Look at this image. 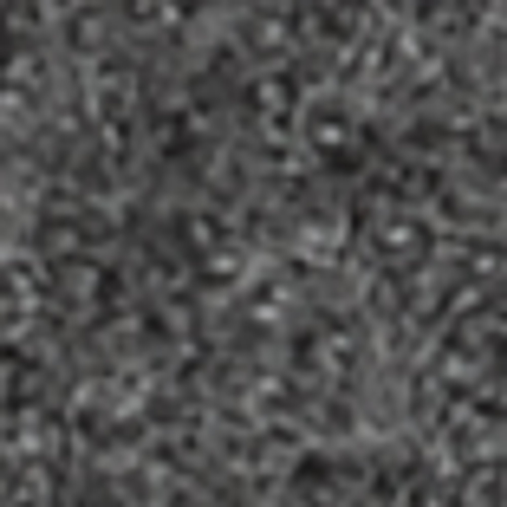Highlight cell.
Returning a JSON list of instances; mask_svg holds the SVG:
<instances>
[{
  "mask_svg": "<svg viewBox=\"0 0 507 507\" xmlns=\"http://www.w3.org/2000/svg\"><path fill=\"white\" fill-rule=\"evenodd\" d=\"M121 482L125 491L134 500L143 502L150 498L151 482L143 469L134 467L126 470L121 476Z\"/></svg>",
  "mask_w": 507,
  "mask_h": 507,
  "instance_id": "6",
  "label": "cell"
},
{
  "mask_svg": "<svg viewBox=\"0 0 507 507\" xmlns=\"http://www.w3.org/2000/svg\"><path fill=\"white\" fill-rule=\"evenodd\" d=\"M483 43V56L478 76L487 86H504L507 75V30L505 23L496 20L486 23Z\"/></svg>",
  "mask_w": 507,
  "mask_h": 507,
  "instance_id": "3",
  "label": "cell"
},
{
  "mask_svg": "<svg viewBox=\"0 0 507 507\" xmlns=\"http://www.w3.org/2000/svg\"><path fill=\"white\" fill-rule=\"evenodd\" d=\"M476 351H479V349H478V350H476ZM478 353H479V352H478ZM479 354H480L479 353ZM476 357H477V356H476Z\"/></svg>",
  "mask_w": 507,
  "mask_h": 507,
  "instance_id": "8",
  "label": "cell"
},
{
  "mask_svg": "<svg viewBox=\"0 0 507 507\" xmlns=\"http://www.w3.org/2000/svg\"><path fill=\"white\" fill-rule=\"evenodd\" d=\"M143 413L151 422L166 426L178 421L182 414L180 404L172 397L156 395L150 397L145 403Z\"/></svg>",
  "mask_w": 507,
  "mask_h": 507,
  "instance_id": "5",
  "label": "cell"
},
{
  "mask_svg": "<svg viewBox=\"0 0 507 507\" xmlns=\"http://www.w3.org/2000/svg\"><path fill=\"white\" fill-rule=\"evenodd\" d=\"M276 289L269 283L259 281L244 291L228 294L220 303L213 319L212 330L217 336L224 334L237 319L269 309L277 297Z\"/></svg>",
  "mask_w": 507,
  "mask_h": 507,
  "instance_id": "1",
  "label": "cell"
},
{
  "mask_svg": "<svg viewBox=\"0 0 507 507\" xmlns=\"http://www.w3.org/2000/svg\"><path fill=\"white\" fill-rule=\"evenodd\" d=\"M146 432L143 422L132 416L120 420L114 429L117 439L123 445L131 446L138 443L144 436Z\"/></svg>",
  "mask_w": 507,
  "mask_h": 507,
  "instance_id": "7",
  "label": "cell"
},
{
  "mask_svg": "<svg viewBox=\"0 0 507 507\" xmlns=\"http://www.w3.org/2000/svg\"><path fill=\"white\" fill-rule=\"evenodd\" d=\"M242 273L237 267L226 270L205 267L195 270L189 277L188 285L203 292L223 293L237 284Z\"/></svg>",
  "mask_w": 507,
  "mask_h": 507,
  "instance_id": "4",
  "label": "cell"
},
{
  "mask_svg": "<svg viewBox=\"0 0 507 507\" xmlns=\"http://www.w3.org/2000/svg\"><path fill=\"white\" fill-rule=\"evenodd\" d=\"M439 73L444 85L468 100L499 101L506 96L505 86H486L479 76L465 69L456 59L449 46L441 51L438 58Z\"/></svg>",
  "mask_w": 507,
  "mask_h": 507,
  "instance_id": "2",
  "label": "cell"
}]
</instances>
